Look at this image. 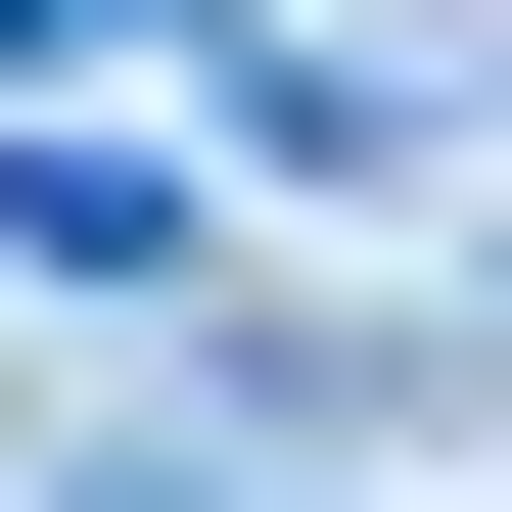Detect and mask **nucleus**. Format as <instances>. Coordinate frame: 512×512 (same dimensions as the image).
Listing matches in <instances>:
<instances>
[{"label":"nucleus","mask_w":512,"mask_h":512,"mask_svg":"<svg viewBox=\"0 0 512 512\" xmlns=\"http://www.w3.org/2000/svg\"><path fill=\"white\" fill-rule=\"evenodd\" d=\"M0 280H94V326H233V233L140 187V140H0Z\"/></svg>","instance_id":"1"}]
</instances>
